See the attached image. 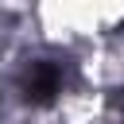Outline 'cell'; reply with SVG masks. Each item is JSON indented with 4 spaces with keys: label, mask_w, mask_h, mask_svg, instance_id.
Wrapping results in <instances>:
<instances>
[{
    "label": "cell",
    "mask_w": 124,
    "mask_h": 124,
    "mask_svg": "<svg viewBox=\"0 0 124 124\" xmlns=\"http://www.w3.org/2000/svg\"><path fill=\"white\" fill-rule=\"evenodd\" d=\"M62 85H66V66H58L54 58H35V62H27V70H23V78H19V93H23V101L27 105H54L58 101V93H62Z\"/></svg>",
    "instance_id": "obj_1"
}]
</instances>
